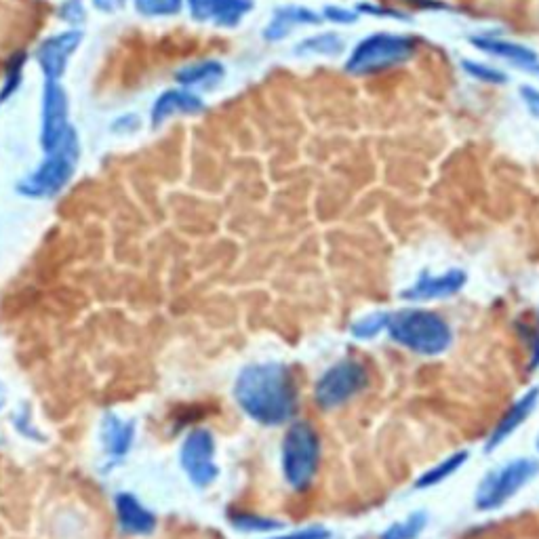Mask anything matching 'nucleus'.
<instances>
[{
    "label": "nucleus",
    "instance_id": "nucleus-37",
    "mask_svg": "<svg viewBox=\"0 0 539 539\" xmlns=\"http://www.w3.org/2000/svg\"><path fill=\"white\" fill-rule=\"evenodd\" d=\"M535 449H537V453H539V434H537V441H535Z\"/></svg>",
    "mask_w": 539,
    "mask_h": 539
},
{
    "label": "nucleus",
    "instance_id": "nucleus-21",
    "mask_svg": "<svg viewBox=\"0 0 539 539\" xmlns=\"http://www.w3.org/2000/svg\"><path fill=\"white\" fill-rule=\"evenodd\" d=\"M346 43L344 38L335 32H323L310 38H304L302 43L295 47L297 55H325V57H339L344 53Z\"/></svg>",
    "mask_w": 539,
    "mask_h": 539
},
{
    "label": "nucleus",
    "instance_id": "nucleus-39",
    "mask_svg": "<svg viewBox=\"0 0 539 539\" xmlns=\"http://www.w3.org/2000/svg\"><path fill=\"white\" fill-rule=\"evenodd\" d=\"M0 443H3V441H0Z\"/></svg>",
    "mask_w": 539,
    "mask_h": 539
},
{
    "label": "nucleus",
    "instance_id": "nucleus-38",
    "mask_svg": "<svg viewBox=\"0 0 539 539\" xmlns=\"http://www.w3.org/2000/svg\"><path fill=\"white\" fill-rule=\"evenodd\" d=\"M533 72H537V74H539V64L533 68Z\"/></svg>",
    "mask_w": 539,
    "mask_h": 539
},
{
    "label": "nucleus",
    "instance_id": "nucleus-33",
    "mask_svg": "<svg viewBox=\"0 0 539 539\" xmlns=\"http://www.w3.org/2000/svg\"><path fill=\"white\" fill-rule=\"evenodd\" d=\"M518 93H521V99H523L525 108L529 110V114L539 121V89H535L531 85H523L521 89H518Z\"/></svg>",
    "mask_w": 539,
    "mask_h": 539
},
{
    "label": "nucleus",
    "instance_id": "nucleus-27",
    "mask_svg": "<svg viewBox=\"0 0 539 539\" xmlns=\"http://www.w3.org/2000/svg\"><path fill=\"white\" fill-rule=\"evenodd\" d=\"M462 68L468 76L476 78V81L487 83V85H506L508 76L502 70H495L487 64H478V62H470V59H464Z\"/></svg>",
    "mask_w": 539,
    "mask_h": 539
},
{
    "label": "nucleus",
    "instance_id": "nucleus-13",
    "mask_svg": "<svg viewBox=\"0 0 539 539\" xmlns=\"http://www.w3.org/2000/svg\"><path fill=\"white\" fill-rule=\"evenodd\" d=\"M537 405H539V386H533L523 396H518L510 405V409L502 415V419H499L497 426L487 438L485 451H495L499 445H504L508 438L533 415Z\"/></svg>",
    "mask_w": 539,
    "mask_h": 539
},
{
    "label": "nucleus",
    "instance_id": "nucleus-5",
    "mask_svg": "<svg viewBox=\"0 0 539 539\" xmlns=\"http://www.w3.org/2000/svg\"><path fill=\"white\" fill-rule=\"evenodd\" d=\"M539 476V462L533 457H518L483 476L474 493L478 512H493L506 506L510 499Z\"/></svg>",
    "mask_w": 539,
    "mask_h": 539
},
{
    "label": "nucleus",
    "instance_id": "nucleus-16",
    "mask_svg": "<svg viewBox=\"0 0 539 539\" xmlns=\"http://www.w3.org/2000/svg\"><path fill=\"white\" fill-rule=\"evenodd\" d=\"M321 22V15L304 5H285L276 7L272 13L270 24L264 30V38L268 43H278L287 38L299 26H314Z\"/></svg>",
    "mask_w": 539,
    "mask_h": 539
},
{
    "label": "nucleus",
    "instance_id": "nucleus-36",
    "mask_svg": "<svg viewBox=\"0 0 539 539\" xmlns=\"http://www.w3.org/2000/svg\"><path fill=\"white\" fill-rule=\"evenodd\" d=\"M7 398H9L7 388H5V384H3V382H0V411L5 409V405H7Z\"/></svg>",
    "mask_w": 539,
    "mask_h": 539
},
{
    "label": "nucleus",
    "instance_id": "nucleus-8",
    "mask_svg": "<svg viewBox=\"0 0 539 539\" xmlns=\"http://www.w3.org/2000/svg\"><path fill=\"white\" fill-rule=\"evenodd\" d=\"M179 466L196 489H207L219 476L215 464V438L207 428H194L179 447Z\"/></svg>",
    "mask_w": 539,
    "mask_h": 539
},
{
    "label": "nucleus",
    "instance_id": "nucleus-6",
    "mask_svg": "<svg viewBox=\"0 0 539 539\" xmlns=\"http://www.w3.org/2000/svg\"><path fill=\"white\" fill-rule=\"evenodd\" d=\"M415 53V41L409 36L392 34V32H377L365 36L358 43L346 62V72L354 76L375 74L398 64H405Z\"/></svg>",
    "mask_w": 539,
    "mask_h": 539
},
{
    "label": "nucleus",
    "instance_id": "nucleus-18",
    "mask_svg": "<svg viewBox=\"0 0 539 539\" xmlns=\"http://www.w3.org/2000/svg\"><path fill=\"white\" fill-rule=\"evenodd\" d=\"M135 443V424L116 413H106L102 419V445L108 457L123 459Z\"/></svg>",
    "mask_w": 539,
    "mask_h": 539
},
{
    "label": "nucleus",
    "instance_id": "nucleus-14",
    "mask_svg": "<svg viewBox=\"0 0 539 539\" xmlns=\"http://www.w3.org/2000/svg\"><path fill=\"white\" fill-rule=\"evenodd\" d=\"M114 508H116L118 527H121V531L127 535L148 537L158 527L156 516L142 502H139L133 493H118L114 497Z\"/></svg>",
    "mask_w": 539,
    "mask_h": 539
},
{
    "label": "nucleus",
    "instance_id": "nucleus-15",
    "mask_svg": "<svg viewBox=\"0 0 539 539\" xmlns=\"http://www.w3.org/2000/svg\"><path fill=\"white\" fill-rule=\"evenodd\" d=\"M205 110V102L196 93H190L186 89H169L161 93V97L156 99L152 112H150V121L152 127H161L165 121H169L171 116H190L198 114Z\"/></svg>",
    "mask_w": 539,
    "mask_h": 539
},
{
    "label": "nucleus",
    "instance_id": "nucleus-23",
    "mask_svg": "<svg viewBox=\"0 0 539 539\" xmlns=\"http://www.w3.org/2000/svg\"><path fill=\"white\" fill-rule=\"evenodd\" d=\"M428 527V512L417 510L411 512L405 521H398L390 525L379 539H417Z\"/></svg>",
    "mask_w": 539,
    "mask_h": 539
},
{
    "label": "nucleus",
    "instance_id": "nucleus-30",
    "mask_svg": "<svg viewBox=\"0 0 539 539\" xmlns=\"http://www.w3.org/2000/svg\"><path fill=\"white\" fill-rule=\"evenodd\" d=\"M139 127H142V121H139V116L135 112L118 116L116 121L110 125V131L116 135H127V133H135Z\"/></svg>",
    "mask_w": 539,
    "mask_h": 539
},
{
    "label": "nucleus",
    "instance_id": "nucleus-12",
    "mask_svg": "<svg viewBox=\"0 0 539 539\" xmlns=\"http://www.w3.org/2000/svg\"><path fill=\"white\" fill-rule=\"evenodd\" d=\"M190 15L198 24L236 28L253 11V0H186Z\"/></svg>",
    "mask_w": 539,
    "mask_h": 539
},
{
    "label": "nucleus",
    "instance_id": "nucleus-28",
    "mask_svg": "<svg viewBox=\"0 0 539 539\" xmlns=\"http://www.w3.org/2000/svg\"><path fill=\"white\" fill-rule=\"evenodd\" d=\"M57 17L66 22L68 26H72L76 30V26H83L87 19V9L83 5V0H64L62 5H59Z\"/></svg>",
    "mask_w": 539,
    "mask_h": 539
},
{
    "label": "nucleus",
    "instance_id": "nucleus-19",
    "mask_svg": "<svg viewBox=\"0 0 539 539\" xmlns=\"http://www.w3.org/2000/svg\"><path fill=\"white\" fill-rule=\"evenodd\" d=\"M226 68L217 59H205V62L190 64L175 72V81L184 87H215L224 81Z\"/></svg>",
    "mask_w": 539,
    "mask_h": 539
},
{
    "label": "nucleus",
    "instance_id": "nucleus-9",
    "mask_svg": "<svg viewBox=\"0 0 539 539\" xmlns=\"http://www.w3.org/2000/svg\"><path fill=\"white\" fill-rule=\"evenodd\" d=\"M81 43H83L81 30H66L45 38V41L36 47L34 59L38 62V66H41L47 83H59V78H62L68 70L72 53L81 47Z\"/></svg>",
    "mask_w": 539,
    "mask_h": 539
},
{
    "label": "nucleus",
    "instance_id": "nucleus-3",
    "mask_svg": "<svg viewBox=\"0 0 539 539\" xmlns=\"http://www.w3.org/2000/svg\"><path fill=\"white\" fill-rule=\"evenodd\" d=\"M81 158V139L74 127L66 131L51 152H47L45 161L38 165L30 175L19 179L15 190L26 198H53L62 192L78 167Z\"/></svg>",
    "mask_w": 539,
    "mask_h": 539
},
{
    "label": "nucleus",
    "instance_id": "nucleus-25",
    "mask_svg": "<svg viewBox=\"0 0 539 539\" xmlns=\"http://www.w3.org/2000/svg\"><path fill=\"white\" fill-rule=\"evenodd\" d=\"M26 59H28L26 53H17V55H13V57L9 59L5 81H3V87H0V104H3L5 99H9V97L19 89V85H22V76H24Z\"/></svg>",
    "mask_w": 539,
    "mask_h": 539
},
{
    "label": "nucleus",
    "instance_id": "nucleus-34",
    "mask_svg": "<svg viewBox=\"0 0 539 539\" xmlns=\"http://www.w3.org/2000/svg\"><path fill=\"white\" fill-rule=\"evenodd\" d=\"M356 13H367V15H377V17H394V19H409L401 11L388 9V7H379V5H371V3H361V5L356 7Z\"/></svg>",
    "mask_w": 539,
    "mask_h": 539
},
{
    "label": "nucleus",
    "instance_id": "nucleus-26",
    "mask_svg": "<svg viewBox=\"0 0 539 539\" xmlns=\"http://www.w3.org/2000/svg\"><path fill=\"white\" fill-rule=\"evenodd\" d=\"M184 0H135L137 13L146 17H171L182 11Z\"/></svg>",
    "mask_w": 539,
    "mask_h": 539
},
{
    "label": "nucleus",
    "instance_id": "nucleus-1",
    "mask_svg": "<svg viewBox=\"0 0 539 539\" xmlns=\"http://www.w3.org/2000/svg\"><path fill=\"white\" fill-rule=\"evenodd\" d=\"M234 398L255 424L276 428L295 417L297 386L283 363H255L241 369L234 382Z\"/></svg>",
    "mask_w": 539,
    "mask_h": 539
},
{
    "label": "nucleus",
    "instance_id": "nucleus-35",
    "mask_svg": "<svg viewBox=\"0 0 539 539\" xmlns=\"http://www.w3.org/2000/svg\"><path fill=\"white\" fill-rule=\"evenodd\" d=\"M127 0H93V7L102 13H114L125 7Z\"/></svg>",
    "mask_w": 539,
    "mask_h": 539
},
{
    "label": "nucleus",
    "instance_id": "nucleus-29",
    "mask_svg": "<svg viewBox=\"0 0 539 539\" xmlns=\"http://www.w3.org/2000/svg\"><path fill=\"white\" fill-rule=\"evenodd\" d=\"M331 531L325 527H306L299 531H291V533H283V535H274L268 539H331Z\"/></svg>",
    "mask_w": 539,
    "mask_h": 539
},
{
    "label": "nucleus",
    "instance_id": "nucleus-32",
    "mask_svg": "<svg viewBox=\"0 0 539 539\" xmlns=\"http://www.w3.org/2000/svg\"><path fill=\"white\" fill-rule=\"evenodd\" d=\"M15 428H17V432L19 434H22V436H26V438H32V441H38V443H41V441H45V436L41 434V432H38L34 426H32V422H30V417H26V407L22 409V411H19L17 415H15Z\"/></svg>",
    "mask_w": 539,
    "mask_h": 539
},
{
    "label": "nucleus",
    "instance_id": "nucleus-7",
    "mask_svg": "<svg viewBox=\"0 0 539 539\" xmlns=\"http://www.w3.org/2000/svg\"><path fill=\"white\" fill-rule=\"evenodd\" d=\"M369 386V371L363 363L346 358L333 367H329L314 386V401L316 405L333 411L344 407L354 396L361 394Z\"/></svg>",
    "mask_w": 539,
    "mask_h": 539
},
{
    "label": "nucleus",
    "instance_id": "nucleus-10",
    "mask_svg": "<svg viewBox=\"0 0 539 539\" xmlns=\"http://www.w3.org/2000/svg\"><path fill=\"white\" fill-rule=\"evenodd\" d=\"M70 102L68 93L59 83H45L43 91V116H41V148L51 152L66 131L72 127L68 123Z\"/></svg>",
    "mask_w": 539,
    "mask_h": 539
},
{
    "label": "nucleus",
    "instance_id": "nucleus-31",
    "mask_svg": "<svg viewBox=\"0 0 539 539\" xmlns=\"http://www.w3.org/2000/svg\"><path fill=\"white\" fill-rule=\"evenodd\" d=\"M323 17L329 19L331 24H354L358 19L356 11L344 9V7H335V5H327L323 9Z\"/></svg>",
    "mask_w": 539,
    "mask_h": 539
},
{
    "label": "nucleus",
    "instance_id": "nucleus-17",
    "mask_svg": "<svg viewBox=\"0 0 539 539\" xmlns=\"http://www.w3.org/2000/svg\"><path fill=\"white\" fill-rule=\"evenodd\" d=\"M470 43L483 53H489L493 57H502L508 64H514L518 68L533 70L539 64V55L521 43L506 41V38H493V36H472Z\"/></svg>",
    "mask_w": 539,
    "mask_h": 539
},
{
    "label": "nucleus",
    "instance_id": "nucleus-2",
    "mask_svg": "<svg viewBox=\"0 0 539 539\" xmlns=\"http://www.w3.org/2000/svg\"><path fill=\"white\" fill-rule=\"evenodd\" d=\"M386 331L392 342L419 356L445 354L453 344V331L445 318L422 308L390 312Z\"/></svg>",
    "mask_w": 539,
    "mask_h": 539
},
{
    "label": "nucleus",
    "instance_id": "nucleus-24",
    "mask_svg": "<svg viewBox=\"0 0 539 539\" xmlns=\"http://www.w3.org/2000/svg\"><path fill=\"white\" fill-rule=\"evenodd\" d=\"M388 318H390V312L367 314V316L358 318V321L352 323L350 333L354 339L369 342V339H375L379 333H384L388 329Z\"/></svg>",
    "mask_w": 539,
    "mask_h": 539
},
{
    "label": "nucleus",
    "instance_id": "nucleus-4",
    "mask_svg": "<svg viewBox=\"0 0 539 539\" xmlns=\"http://www.w3.org/2000/svg\"><path fill=\"white\" fill-rule=\"evenodd\" d=\"M321 466V438L308 422H293L281 447V468L293 491H308Z\"/></svg>",
    "mask_w": 539,
    "mask_h": 539
},
{
    "label": "nucleus",
    "instance_id": "nucleus-11",
    "mask_svg": "<svg viewBox=\"0 0 539 539\" xmlns=\"http://www.w3.org/2000/svg\"><path fill=\"white\" fill-rule=\"evenodd\" d=\"M468 283V274L462 268H451L443 274L422 272L417 281L401 293L409 302H432V299H447L457 295Z\"/></svg>",
    "mask_w": 539,
    "mask_h": 539
},
{
    "label": "nucleus",
    "instance_id": "nucleus-22",
    "mask_svg": "<svg viewBox=\"0 0 539 539\" xmlns=\"http://www.w3.org/2000/svg\"><path fill=\"white\" fill-rule=\"evenodd\" d=\"M230 527L241 531V533H274L281 531L285 527L283 521L262 514H253V512H230L228 514Z\"/></svg>",
    "mask_w": 539,
    "mask_h": 539
},
{
    "label": "nucleus",
    "instance_id": "nucleus-20",
    "mask_svg": "<svg viewBox=\"0 0 539 539\" xmlns=\"http://www.w3.org/2000/svg\"><path fill=\"white\" fill-rule=\"evenodd\" d=\"M470 453L468 451H455L451 453L449 457H445L441 464H436L432 468H428L426 472H422L417 476V481L413 483V489L417 491H426V489H432L436 485L445 483L447 478H451L453 474H457L459 470H462V466L468 462Z\"/></svg>",
    "mask_w": 539,
    "mask_h": 539
}]
</instances>
